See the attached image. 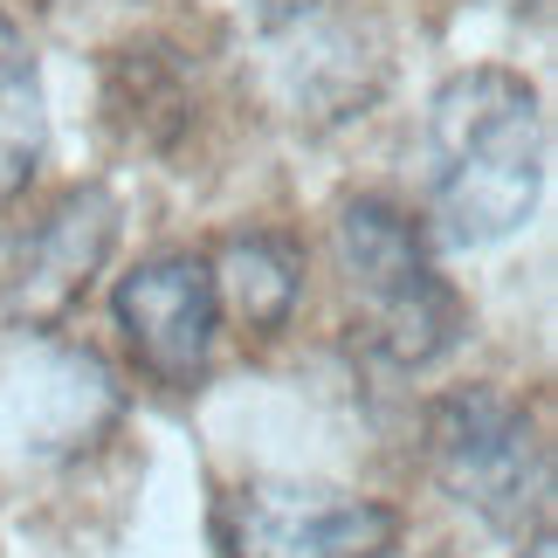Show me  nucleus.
I'll return each instance as SVG.
<instances>
[{"instance_id":"obj_1","label":"nucleus","mask_w":558,"mask_h":558,"mask_svg":"<svg viewBox=\"0 0 558 558\" xmlns=\"http://www.w3.org/2000/svg\"><path fill=\"white\" fill-rule=\"evenodd\" d=\"M545 193V104L518 70H462L427 104V221L448 248H489Z\"/></svg>"},{"instance_id":"obj_2","label":"nucleus","mask_w":558,"mask_h":558,"mask_svg":"<svg viewBox=\"0 0 558 558\" xmlns=\"http://www.w3.org/2000/svg\"><path fill=\"white\" fill-rule=\"evenodd\" d=\"M331 255L352 296V331L386 366H435L469 325L456 283L441 276L427 234L393 201H345L331 228Z\"/></svg>"},{"instance_id":"obj_3","label":"nucleus","mask_w":558,"mask_h":558,"mask_svg":"<svg viewBox=\"0 0 558 558\" xmlns=\"http://www.w3.org/2000/svg\"><path fill=\"white\" fill-rule=\"evenodd\" d=\"M427 462L435 483L497 538H538L551 518V448L497 386H456L427 414Z\"/></svg>"},{"instance_id":"obj_4","label":"nucleus","mask_w":558,"mask_h":558,"mask_svg":"<svg viewBox=\"0 0 558 558\" xmlns=\"http://www.w3.org/2000/svg\"><path fill=\"white\" fill-rule=\"evenodd\" d=\"M221 558H400V510L331 483L248 476L214 504Z\"/></svg>"},{"instance_id":"obj_5","label":"nucleus","mask_w":558,"mask_h":558,"mask_svg":"<svg viewBox=\"0 0 558 558\" xmlns=\"http://www.w3.org/2000/svg\"><path fill=\"white\" fill-rule=\"evenodd\" d=\"M111 317L132 359L159 386H193L214 359V338H221V296H214L207 255H145L138 269L118 276Z\"/></svg>"},{"instance_id":"obj_6","label":"nucleus","mask_w":558,"mask_h":558,"mask_svg":"<svg viewBox=\"0 0 558 558\" xmlns=\"http://www.w3.org/2000/svg\"><path fill=\"white\" fill-rule=\"evenodd\" d=\"M111 242H118V201L104 186H76L70 201L28 234V248H21L14 304L28 317H56L83 283H90V269L111 255Z\"/></svg>"},{"instance_id":"obj_7","label":"nucleus","mask_w":558,"mask_h":558,"mask_svg":"<svg viewBox=\"0 0 558 558\" xmlns=\"http://www.w3.org/2000/svg\"><path fill=\"white\" fill-rule=\"evenodd\" d=\"M207 269H214L221 317H234L242 331H283V317L304 296V255H296L290 234H269V228L228 234L207 255Z\"/></svg>"},{"instance_id":"obj_8","label":"nucleus","mask_w":558,"mask_h":558,"mask_svg":"<svg viewBox=\"0 0 558 558\" xmlns=\"http://www.w3.org/2000/svg\"><path fill=\"white\" fill-rule=\"evenodd\" d=\"M49 153V97H41V62L28 28L0 8V207L35 180Z\"/></svg>"},{"instance_id":"obj_9","label":"nucleus","mask_w":558,"mask_h":558,"mask_svg":"<svg viewBox=\"0 0 558 558\" xmlns=\"http://www.w3.org/2000/svg\"><path fill=\"white\" fill-rule=\"evenodd\" d=\"M317 0H248V14H255V28L263 35H283V28H304Z\"/></svg>"},{"instance_id":"obj_10","label":"nucleus","mask_w":558,"mask_h":558,"mask_svg":"<svg viewBox=\"0 0 558 558\" xmlns=\"http://www.w3.org/2000/svg\"><path fill=\"white\" fill-rule=\"evenodd\" d=\"M524 558H558V551H551V531H538V538L524 545Z\"/></svg>"}]
</instances>
